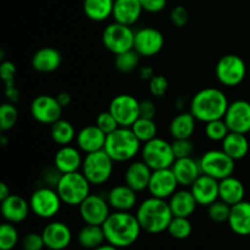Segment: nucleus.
<instances>
[{"instance_id":"nucleus-52","label":"nucleus","mask_w":250,"mask_h":250,"mask_svg":"<svg viewBox=\"0 0 250 250\" xmlns=\"http://www.w3.org/2000/svg\"><path fill=\"white\" fill-rule=\"evenodd\" d=\"M56 99L59 100V103H60V105L62 107L68 106L71 104V102H72V97H71V94L68 92H60L56 95Z\"/></svg>"},{"instance_id":"nucleus-28","label":"nucleus","mask_w":250,"mask_h":250,"mask_svg":"<svg viewBox=\"0 0 250 250\" xmlns=\"http://www.w3.org/2000/svg\"><path fill=\"white\" fill-rule=\"evenodd\" d=\"M227 222L231 231L238 236H250V202L243 200L231 207Z\"/></svg>"},{"instance_id":"nucleus-44","label":"nucleus","mask_w":250,"mask_h":250,"mask_svg":"<svg viewBox=\"0 0 250 250\" xmlns=\"http://www.w3.org/2000/svg\"><path fill=\"white\" fill-rule=\"evenodd\" d=\"M149 83V92L151 95L156 98H161L167 93L168 89V81L166 77L161 75H154L150 80L148 81Z\"/></svg>"},{"instance_id":"nucleus-11","label":"nucleus","mask_w":250,"mask_h":250,"mask_svg":"<svg viewBox=\"0 0 250 250\" xmlns=\"http://www.w3.org/2000/svg\"><path fill=\"white\" fill-rule=\"evenodd\" d=\"M134 33L131 26L112 22L107 24L102 34V41L105 48L114 55L131 50L134 46Z\"/></svg>"},{"instance_id":"nucleus-55","label":"nucleus","mask_w":250,"mask_h":250,"mask_svg":"<svg viewBox=\"0 0 250 250\" xmlns=\"http://www.w3.org/2000/svg\"><path fill=\"white\" fill-rule=\"evenodd\" d=\"M6 142H7V139L5 138V136H1V144H2V146H6Z\"/></svg>"},{"instance_id":"nucleus-35","label":"nucleus","mask_w":250,"mask_h":250,"mask_svg":"<svg viewBox=\"0 0 250 250\" xmlns=\"http://www.w3.org/2000/svg\"><path fill=\"white\" fill-rule=\"evenodd\" d=\"M50 136L51 139L55 142L58 146H70L73 141L76 139V129L73 125L67 120L60 119L56 121L55 124L51 125L50 128Z\"/></svg>"},{"instance_id":"nucleus-7","label":"nucleus","mask_w":250,"mask_h":250,"mask_svg":"<svg viewBox=\"0 0 250 250\" xmlns=\"http://www.w3.org/2000/svg\"><path fill=\"white\" fill-rule=\"evenodd\" d=\"M141 154L142 160L153 171L170 168L176 160L172 144L159 137L144 143Z\"/></svg>"},{"instance_id":"nucleus-23","label":"nucleus","mask_w":250,"mask_h":250,"mask_svg":"<svg viewBox=\"0 0 250 250\" xmlns=\"http://www.w3.org/2000/svg\"><path fill=\"white\" fill-rule=\"evenodd\" d=\"M171 170L175 173L178 185L182 187H190L203 173L199 160H195L192 156L176 159Z\"/></svg>"},{"instance_id":"nucleus-34","label":"nucleus","mask_w":250,"mask_h":250,"mask_svg":"<svg viewBox=\"0 0 250 250\" xmlns=\"http://www.w3.org/2000/svg\"><path fill=\"white\" fill-rule=\"evenodd\" d=\"M77 241L83 249L93 250L104 244V242H106V238H105L103 226L85 224V226L82 227L78 232Z\"/></svg>"},{"instance_id":"nucleus-3","label":"nucleus","mask_w":250,"mask_h":250,"mask_svg":"<svg viewBox=\"0 0 250 250\" xmlns=\"http://www.w3.org/2000/svg\"><path fill=\"white\" fill-rule=\"evenodd\" d=\"M136 216L143 231L158 234L167 231L173 214L168 202L150 195L138 205Z\"/></svg>"},{"instance_id":"nucleus-53","label":"nucleus","mask_w":250,"mask_h":250,"mask_svg":"<svg viewBox=\"0 0 250 250\" xmlns=\"http://www.w3.org/2000/svg\"><path fill=\"white\" fill-rule=\"evenodd\" d=\"M9 195H11V193H10L9 186H7L5 182H1V183H0V200L6 199Z\"/></svg>"},{"instance_id":"nucleus-2","label":"nucleus","mask_w":250,"mask_h":250,"mask_svg":"<svg viewBox=\"0 0 250 250\" xmlns=\"http://www.w3.org/2000/svg\"><path fill=\"white\" fill-rule=\"evenodd\" d=\"M229 102L219 88L208 87L195 93L189 104V111L197 121L207 122L224 119Z\"/></svg>"},{"instance_id":"nucleus-31","label":"nucleus","mask_w":250,"mask_h":250,"mask_svg":"<svg viewBox=\"0 0 250 250\" xmlns=\"http://www.w3.org/2000/svg\"><path fill=\"white\" fill-rule=\"evenodd\" d=\"M221 149L233 160H242L248 155L250 142L246 134L229 132L221 142Z\"/></svg>"},{"instance_id":"nucleus-41","label":"nucleus","mask_w":250,"mask_h":250,"mask_svg":"<svg viewBox=\"0 0 250 250\" xmlns=\"http://www.w3.org/2000/svg\"><path fill=\"white\" fill-rule=\"evenodd\" d=\"M229 132L231 131L224 119L214 120L205 124V136L212 142H222Z\"/></svg>"},{"instance_id":"nucleus-1","label":"nucleus","mask_w":250,"mask_h":250,"mask_svg":"<svg viewBox=\"0 0 250 250\" xmlns=\"http://www.w3.org/2000/svg\"><path fill=\"white\" fill-rule=\"evenodd\" d=\"M106 242L116 248H127L137 242L143 231L136 215L129 211H114L103 224Z\"/></svg>"},{"instance_id":"nucleus-5","label":"nucleus","mask_w":250,"mask_h":250,"mask_svg":"<svg viewBox=\"0 0 250 250\" xmlns=\"http://www.w3.org/2000/svg\"><path fill=\"white\" fill-rule=\"evenodd\" d=\"M90 183L82 171L62 173L56 185L58 190L63 204L68 207H80L81 203L90 194Z\"/></svg>"},{"instance_id":"nucleus-37","label":"nucleus","mask_w":250,"mask_h":250,"mask_svg":"<svg viewBox=\"0 0 250 250\" xmlns=\"http://www.w3.org/2000/svg\"><path fill=\"white\" fill-rule=\"evenodd\" d=\"M139 58H141V55L134 49L117 54V55H115V67L121 73H131L139 65Z\"/></svg>"},{"instance_id":"nucleus-19","label":"nucleus","mask_w":250,"mask_h":250,"mask_svg":"<svg viewBox=\"0 0 250 250\" xmlns=\"http://www.w3.org/2000/svg\"><path fill=\"white\" fill-rule=\"evenodd\" d=\"M190 192L194 195L198 205L209 207L210 204L220 199L219 181L202 173L198 180L190 186Z\"/></svg>"},{"instance_id":"nucleus-27","label":"nucleus","mask_w":250,"mask_h":250,"mask_svg":"<svg viewBox=\"0 0 250 250\" xmlns=\"http://www.w3.org/2000/svg\"><path fill=\"white\" fill-rule=\"evenodd\" d=\"M62 62L61 53L51 46H44L32 56V66L41 73H50L58 70Z\"/></svg>"},{"instance_id":"nucleus-24","label":"nucleus","mask_w":250,"mask_h":250,"mask_svg":"<svg viewBox=\"0 0 250 250\" xmlns=\"http://www.w3.org/2000/svg\"><path fill=\"white\" fill-rule=\"evenodd\" d=\"M82 151L72 146H63L59 148V150L54 156V166L61 173H70L80 171L83 164Z\"/></svg>"},{"instance_id":"nucleus-14","label":"nucleus","mask_w":250,"mask_h":250,"mask_svg":"<svg viewBox=\"0 0 250 250\" xmlns=\"http://www.w3.org/2000/svg\"><path fill=\"white\" fill-rule=\"evenodd\" d=\"M62 109L56 97L38 95L31 104V114L37 122L43 125H53L61 119Z\"/></svg>"},{"instance_id":"nucleus-38","label":"nucleus","mask_w":250,"mask_h":250,"mask_svg":"<svg viewBox=\"0 0 250 250\" xmlns=\"http://www.w3.org/2000/svg\"><path fill=\"white\" fill-rule=\"evenodd\" d=\"M193 227L188 217L173 216L167 227V232L172 238L183 241L192 234Z\"/></svg>"},{"instance_id":"nucleus-8","label":"nucleus","mask_w":250,"mask_h":250,"mask_svg":"<svg viewBox=\"0 0 250 250\" xmlns=\"http://www.w3.org/2000/svg\"><path fill=\"white\" fill-rule=\"evenodd\" d=\"M62 204L58 190L49 186L37 188L29 198L31 211L41 219H51L56 216Z\"/></svg>"},{"instance_id":"nucleus-17","label":"nucleus","mask_w":250,"mask_h":250,"mask_svg":"<svg viewBox=\"0 0 250 250\" xmlns=\"http://www.w3.org/2000/svg\"><path fill=\"white\" fill-rule=\"evenodd\" d=\"M178 181L173 171L170 168L154 170L151 173L150 182L148 186V192L151 197L160 199H170L178 188Z\"/></svg>"},{"instance_id":"nucleus-51","label":"nucleus","mask_w":250,"mask_h":250,"mask_svg":"<svg viewBox=\"0 0 250 250\" xmlns=\"http://www.w3.org/2000/svg\"><path fill=\"white\" fill-rule=\"evenodd\" d=\"M138 75L141 80L149 81L154 75H155V73H154V70L151 67H149V66H143V67L139 68Z\"/></svg>"},{"instance_id":"nucleus-40","label":"nucleus","mask_w":250,"mask_h":250,"mask_svg":"<svg viewBox=\"0 0 250 250\" xmlns=\"http://www.w3.org/2000/svg\"><path fill=\"white\" fill-rule=\"evenodd\" d=\"M19 243V233L14 224L5 222L0 226V250H12Z\"/></svg>"},{"instance_id":"nucleus-54","label":"nucleus","mask_w":250,"mask_h":250,"mask_svg":"<svg viewBox=\"0 0 250 250\" xmlns=\"http://www.w3.org/2000/svg\"><path fill=\"white\" fill-rule=\"evenodd\" d=\"M93 250H119V248H116V247H114V246H111V244L106 243V244H102V246L98 247V248H95Z\"/></svg>"},{"instance_id":"nucleus-50","label":"nucleus","mask_w":250,"mask_h":250,"mask_svg":"<svg viewBox=\"0 0 250 250\" xmlns=\"http://www.w3.org/2000/svg\"><path fill=\"white\" fill-rule=\"evenodd\" d=\"M139 115H141V117L154 120V117L156 115V106L154 104V102H151L149 99L142 100L139 103Z\"/></svg>"},{"instance_id":"nucleus-12","label":"nucleus","mask_w":250,"mask_h":250,"mask_svg":"<svg viewBox=\"0 0 250 250\" xmlns=\"http://www.w3.org/2000/svg\"><path fill=\"white\" fill-rule=\"evenodd\" d=\"M139 103L141 102L133 95L120 94L110 102L107 110L114 115L120 126L131 127L141 117Z\"/></svg>"},{"instance_id":"nucleus-26","label":"nucleus","mask_w":250,"mask_h":250,"mask_svg":"<svg viewBox=\"0 0 250 250\" xmlns=\"http://www.w3.org/2000/svg\"><path fill=\"white\" fill-rule=\"evenodd\" d=\"M143 11L139 0H115L112 17L115 22L132 26L141 19Z\"/></svg>"},{"instance_id":"nucleus-47","label":"nucleus","mask_w":250,"mask_h":250,"mask_svg":"<svg viewBox=\"0 0 250 250\" xmlns=\"http://www.w3.org/2000/svg\"><path fill=\"white\" fill-rule=\"evenodd\" d=\"M15 75H16V66L11 61H4L0 65V76L5 83V89L15 88Z\"/></svg>"},{"instance_id":"nucleus-4","label":"nucleus","mask_w":250,"mask_h":250,"mask_svg":"<svg viewBox=\"0 0 250 250\" xmlns=\"http://www.w3.org/2000/svg\"><path fill=\"white\" fill-rule=\"evenodd\" d=\"M104 150L115 163H127L133 160L142 150V142L137 138L131 127L120 126L106 136Z\"/></svg>"},{"instance_id":"nucleus-13","label":"nucleus","mask_w":250,"mask_h":250,"mask_svg":"<svg viewBox=\"0 0 250 250\" xmlns=\"http://www.w3.org/2000/svg\"><path fill=\"white\" fill-rule=\"evenodd\" d=\"M80 215L84 224L103 226L109 215L111 207L106 198L100 194H89L78 207Z\"/></svg>"},{"instance_id":"nucleus-32","label":"nucleus","mask_w":250,"mask_h":250,"mask_svg":"<svg viewBox=\"0 0 250 250\" xmlns=\"http://www.w3.org/2000/svg\"><path fill=\"white\" fill-rule=\"evenodd\" d=\"M195 117L190 111L180 112L172 119L170 124V134L173 139H188L195 131Z\"/></svg>"},{"instance_id":"nucleus-43","label":"nucleus","mask_w":250,"mask_h":250,"mask_svg":"<svg viewBox=\"0 0 250 250\" xmlns=\"http://www.w3.org/2000/svg\"><path fill=\"white\" fill-rule=\"evenodd\" d=\"M95 125H97L106 136L120 127L119 122L116 121L114 115H112L109 110H107V111L100 112V114L98 115L97 120H95Z\"/></svg>"},{"instance_id":"nucleus-30","label":"nucleus","mask_w":250,"mask_h":250,"mask_svg":"<svg viewBox=\"0 0 250 250\" xmlns=\"http://www.w3.org/2000/svg\"><path fill=\"white\" fill-rule=\"evenodd\" d=\"M168 205L173 216L189 217L197 209L198 203L190 189H180L176 190L168 199Z\"/></svg>"},{"instance_id":"nucleus-25","label":"nucleus","mask_w":250,"mask_h":250,"mask_svg":"<svg viewBox=\"0 0 250 250\" xmlns=\"http://www.w3.org/2000/svg\"><path fill=\"white\" fill-rule=\"evenodd\" d=\"M106 199L115 211H131L137 205V192L125 183L112 187Z\"/></svg>"},{"instance_id":"nucleus-10","label":"nucleus","mask_w":250,"mask_h":250,"mask_svg":"<svg viewBox=\"0 0 250 250\" xmlns=\"http://www.w3.org/2000/svg\"><path fill=\"white\" fill-rule=\"evenodd\" d=\"M200 168L204 175L221 181L232 176L236 168V160L227 155L222 149H212L203 154L199 159Z\"/></svg>"},{"instance_id":"nucleus-9","label":"nucleus","mask_w":250,"mask_h":250,"mask_svg":"<svg viewBox=\"0 0 250 250\" xmlns=\"http://www.w3.org/2000/svg\"><path fill=\"white\" fill-rule=\"evenodd\" d=\"M215 75L217 81L225 87H237L247 76L246 61L236 54H227L217 61Z\"/></svg>"},{"instance_id":"nucleus-46","label":"nucleus","mask_w":250,"mask_h":250,"mask_svg":"<svg viewBox=\"0 0 250 250\" xmlns=\"http://www.w3.org/2000/svg\"><path fill=\"white\" fill-rule=\"evenodd\" d=\"M21 248L22 250H43V248H45V244L42 233H36V232L27 233L22 238Z\"/></svg>"},{"instance_id":"nucleus-15","label":"nucleus","mask_w":250,"mask_h":250,"mask_svg":"<svg viewBox=\"0 0 250 250\" xmlns=\"http://www.w3.org/2000/svg\"><path fill=\"white\" fill-rule=\"evenodd\" d=\"M165 38L159 29L154 27H143L134 33L133 49L141 56L151 58L163 50Z\"/></svg>"},{"instance_id":"nucleus-42","label":"nucleus","mask_w":250,"mask_h":250,"mask_svg":"<svg viewBox=\"0 0 250 250\" xmlns=\"http://www.w3.org/2000/svg\"><path fill=\"white\" fill-rule=\"evenodd\" d=\"M229 212H231V205L222 202L221 199L216 200L208 207V216L211 221L217 224L229 221Z\"/></svg>"},{"instance_id":"nucleus-48","label":"nucleus","mask_w":250,"mask_h":250,"mask_svg":"<svg viewBox=\"0 0 250 250\" xmlns=\"http://www.w3.org/2000/svg\"><path fill=\"white\" fill-rule=\"evenodd\" d=\"M170 20L173 26L185 27L189 21V12L182 5H177L170 12Z\"/></svg>"},{"instance_id":"nucleus-18","label":"nucleus","mask_w":250,"mask_h":250,"mask_svg":"<svg viewBox=\"0 0 250 250\" xmlns=\"http://www.w3.org/2000/svg\"><path fill=\"white\" fill-rule=\"evenodd\" d=\"M42 236L49 250H65L72 242V231L61 221L49 222L42 231Z\"/></svg>"},{"instance_id":"nucleus-29","label":"nucleus","mask_w":250,"mask_h":250,"mask_svg":"<svg viewBox=\"0 0 250 250\" xmlns=\"http://www.w3.org/2000/svg\"><path fill=\"white\" fill-rule=\"evenodd\" d=\"M219 193L220 199L227 203L229 205L238 204L243 202L246 197V187L239 178L234 177L233 175L219 181Z\"/></svg>"},{"instance_id":"nucleus-33","label":"nucleus","mask_w":250,"mask_h":250,"mask_svg":"<svg viewBox=\"0 0 250 250\" xmlns=\"http://www.w3.org/2000/svg\"><path fill=\"white\" fill-rule=\"evenodd\" d=\"M115 0H84L83 11L89 20L103 22L112 16Z\"/></svg>"},{"instance_id":"nucleus-22","label":"nucleus","mask_w":250,"mask_h":250,"mask_svg":"<svg viewBox=\"0 0 250 250\" xmlns=\"http://www.w3.org/2000/svg\"><path fill=\"white\" fill-rule=\"evenodd\" d=\"M153 170L143 160L132 161L125 171V183L137 193L148 189Z\"/></svg>"},{"instance_id":"nucleus-45","label":"nucleus","mask_w":250,"mask_h":250,"mask_svg":"<svg viewBox=\"0 0 250 250\" xmlns=\"http://www.w3.org/2000/svg\"><path fill=\"white\" fill-rule=\"evenodd\" d=\"M171 144H172L173 154H175L176 159L188 158V156L193 155V151H194V146H193L190 138L173 139V142Z\"/></svg>"},{"instance_id":"nucleus-49","label":"nucleus","mask_w":250,"mask_h":250,"mask_svg":"<svg viewBox=\"0 0 250 250\" xmlns=\"http://www.w3.org/2000/svg\"><path fill=\"white\" fill-rule=\"evenodd\" d=\"M144 11L149 14H158L161 12L167 5V0H139Z\"/></svg>"},{"instance_id":"nucleus-39","label":"nucleus","mask_w":250,"mask_h":250,"mask_svg":"<svg viewBox=\"0 0 250 250\" xmlns=\"http://www.w3.org/2000/svg\"><path fill=\"white\" fill-rule=\"evenodd\" d=\"M19 120V111L14 103H4L0 106V129L2 132L10 131Z\"/></svg>"},{"instance_id":"nucleus-21","label":"nucleus","mask_w":250,"mask_h":250,"mask_svg":"<svg viewBox=\"0 0 250 250\" xmlns=\"http://www.w3.org/2000/svg\"><path fill=\"white\" fill-rule=\"evenodd\" d=\"M31 207L29 202L20 195L11 194L1 200V215L5 221L10 224H21L28 217Z\"/></svg>"},{"instance_id":"nucleus-6","label":"nucleus","mask_w":250,"mask_h":250,"mask_svg":"<svg viewBox=\"0 0 250 250\" xmlns=\"http://www.w3.org/2000/svg\"><path fill=\"white\" fill-rule=\"evenodd\" d=\"M114 163L111 156L103 149L94 153L85 154L82 164L83 175L92 186H102L110 180L114 172Z\"/></svg>"},{"instance_id":"nucleus-16","label":"nucleus","mask_w":250,"mask_h":250,"mask_svg":"<svg viewBox=\"0 0 250 250\" xmlns=\"http://www.w3.org/2000/svg\"><path fill=\"white\" fill-rule=\"evenodd\" d=\"M224 120L231 132L250 133V103L244 99L229 103Z\"/></svg>"},{"instance_id":"nucleus-20","label":"nucleus","mask_w":250,"mask_h":250,"mask_svg":"<svg viewBox=\"0 0 250 250\" xmlns=\"http://www.w3.org/2000/svg\"><path fill=\"white\" fill-rule=\"evenodd\" d=\"M105 142H106V134L97 125H89V126L83 127L76 136L77 148L85 154L103 150L105 146Z\"/></svg>"},{"instance_id":"nucleus-36","label":"nucleus","mask_w":250,"mask_h":250,"mask_svg":"<svg viewBox=\"0 0 250 250\" xmlns=\"http://www.w3.org/2000/svg\"><path fill=\"white\" fill-rule=\"evenodd\" d=\"M131 129L143 144L155 138L156 133H158V127H156L155 121L153 119H146V117H139L132 125Z\"/></svg>"}]
</instances>
